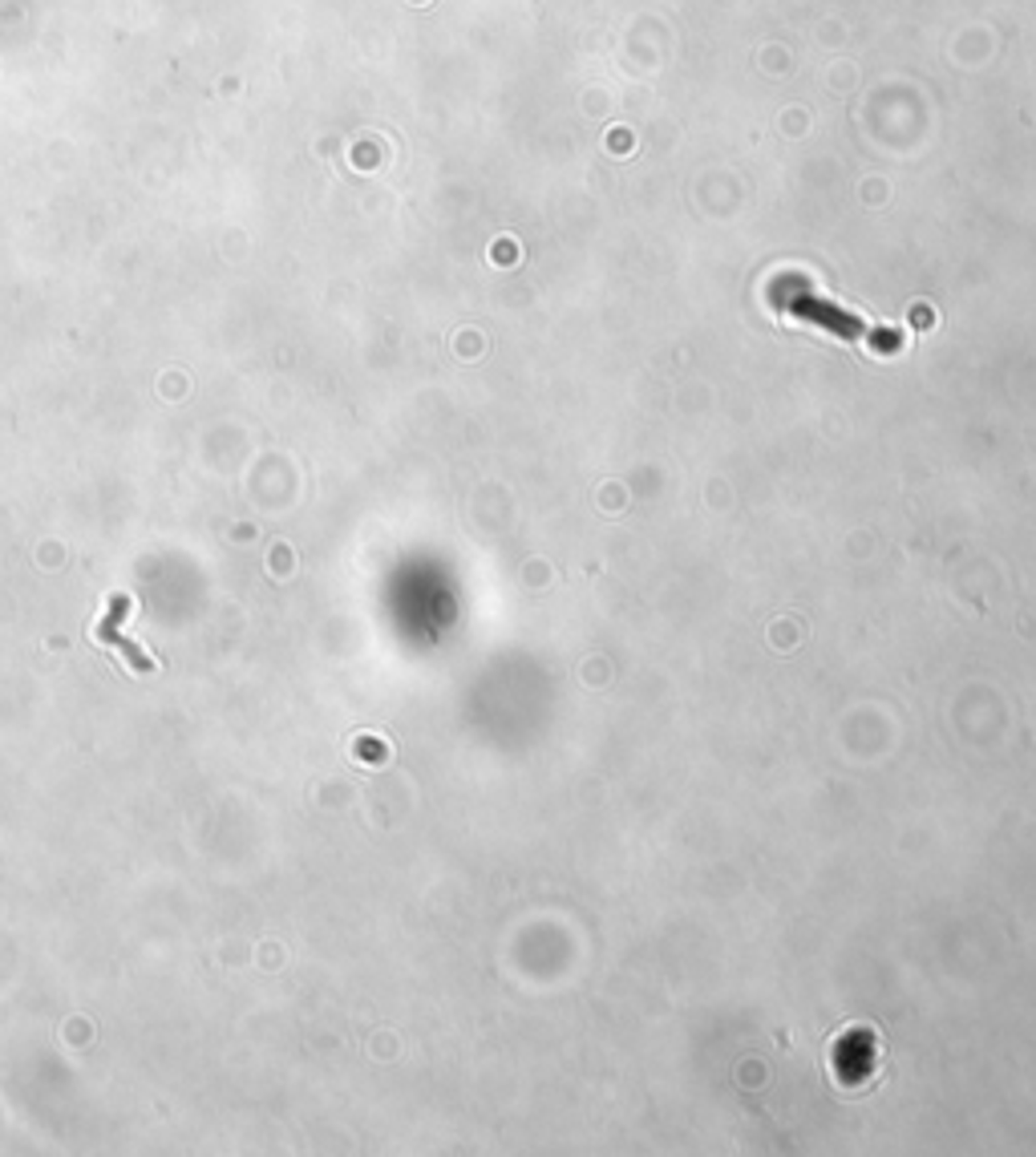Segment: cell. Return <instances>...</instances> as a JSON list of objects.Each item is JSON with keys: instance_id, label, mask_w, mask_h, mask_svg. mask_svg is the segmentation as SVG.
Here are the masks:
<instances>
[{"instance_id": "6da1fadb", "label": "cell", "mask_w": 1036, "mask_h": 1157, "mask_svg": "<svg viewBox=\"0 0 1036 1157\" xmlns=\"http://www.w3.org/2000/svg\"><path fill=\"white\" fill-rule=\"evenodd\" d=\"M126 611H130V603H126V600H114V616L97 627V640H101V636H106V640H117V643H122V652H126V660H130V663H138V668H150V660L142 656L138 643H130L126 636H117V623H122Z\"/></svg>"}]
</instances>
